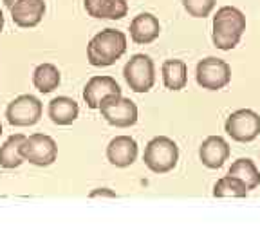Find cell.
I'll use <instances>...</instances> for the list:
<instances>
[{"instance_id": "obj_1", "label": "cell", "mask_w": 260, "mask_h": 244, "mask_svg": "<svg viewBox=\"0 0 260 244\" xmlns=\"http://www.w3.org/2000/svg\"><path fill=\"white\" fill-rule=\"evenodd\" d=\"M246 31V16L233 6H224L213 16V35L211 40L220 51H232Z\"/></svg>"}, {"instance_id": "obj_2", "label": "cell", "mask_w": 260, "mask_h": 244, "mask_svg": "<svg viewBox=\"0 0 260 244\" xmlns=\"http://www.w3.org/2000/svg\"><path fill=\"white\" fill-rule=\"evenodd\" d=\"M126 35L119 29H103L89 42L87 58L94 67L112 65L125 54Z\"/></svg>"}, {"instance_id": "obj_3", "label": "cell", "mask_w": 260, "mask_h": 244, "mask_svg": "<svg viewBox=\"0 0 260 244\" xmlns=\"http://www.w3.org/2000/svg\"><path fill=\"white\" fill-rule=\"evenodd\" d=\"M143 161L154 174H167L177 167L179 146L175 145L174 139L167 136H157L148 141Z\"/></svg>"}, {"instance_id": "obj_4", "label": "cell", "mask_w": 260, "mask_h": 244, "mask_svg": "<svg viewBox=\"0 0 260 244\" xmlns=\"http://www.w3.org/2000/svg\"><path fill=\"white\" fill-rule=\"evenodd\" d=\"M100 112L105 118L107 123L119 129H126V127L136 125L138 121V107L136 103L125 98L121 94H109L100 102Z\"/></svg>"}, {"instance_id": "obj_5", "label": "cell", "mask_w": 260, "mask_h": 244, "mask_svg": "<svg viewBox=\"0 0 260 244\" xmlns=\"http://www.w3.org/2000/svg\"><path fill=\"white\" fill-rule=\"evenodd\" d=\"M123 76L134 93H148L155 83L154 60L146 54H134L123 67Z\"/></svg>"}, {"instance_id": "obj_6", "label": "cell", "mask_w": 260, "mask_h": 244, "mask_svg": "<svg viewBox=\"0 0 260 244\" xmlns=\"http://www.w3.org/2000/svg\"><path fill=\"white\" fill-rule=\"evenodd\" d=\"M224 129L233 141L251 143L260 134V114L251 109H239L228 116Z\"/></svg>"}, {"instance_id": "obj_7", "label": "cell", "mask_w": 260, "mask_h": 244, "mask_svg": "<svg viewBox=\"0 0 260 244\" xmlns=\"http://www.w3.org/2000/svg\"><path fill=\"white\" fill-rule=\"evenodd\" d=\"M195 80L203 89L220 90L232 80V69L228 62L215 56H208L201 60L195 67Z\"/></svg>"}, {"instance_id": "obj_8", "label": "cell", "mask_w": 260, "mask_h": 244, "mask_svg": "<svg viewBox=\"0 0 260 244\" xmlns=\"http://www.w3.org/2000/svg\"><path fill=\"white\" fill-rule=\"evenodd\" d=\"M20 154L25 161L37 167H49L56 161L58 146L51 136L47 134H32L24 139L20 145Z\"/></svg>"}, {"instance_id": "obj_9", "label": "cell", "mask_w": 260, "mask_h": 244, "mask_svg": "<svg viewBox=\"0 0 260 244\" xmlns=\"http://www.w3.org/2000/svg\"><path fill=\"white\" fill-rule=\"evenodd\" d=\"M6 118L15 127H31L40 121L42 118V103L32 94H22L15 98L8 105Z\"/></svg>"}, {"instance_id": "obj_10", "label": "cell", "mask_w": 260, "mask_h": 244, "mask_svg": "<svg viewBox=\"0 0 260 244\" xmlns=\"http://www.w3.org/2000/svg\"><path fill=\"white\" fill-rule=\"evenodd\" d=\"M11 18L18 27H35L42 22L45 13L44 0H16L9 6Z\"/></svg>"}, {"instance_id": "obj_11", "label": "cell", "mask_w": 260, "mask_h": 244, "mask_svg": "<svg viewBox=\"0 0 260 244\" xmlns=\"http://www.w3.org/2000/svg\"><path fill=\"white\" fill-rule=\"evenodd\" d=\"M138 158V143L130 136H116L107 146V159L110 165L119 168L130 167Z\"/></svg>"}, {"instance_id": "obj_12", "label": "cell", "mask_w": 260, "mask_h": 244, "mask_svg": "<svg viewBox=\"0 0 260 244\" xmlns=\"http://www.w3.org/2000/svg\"><path fill=\"white\" fill-rule=\"evenodd\" d=\"M199 158L204 167L211 168V170H217L230 158V145L220 136H210L199 146Z\"/></svg>"}, {"instance_id": "obj_13", "label": "cell", "mask_w": 260, "mask_h": 244, "mask_svg": "<svg viewBox=\"0 0 260 244\" xmlns=\"http://www.w3.org/2000/svg\"><path fill=\"white\" fill-rule=\"evenodd\" d=\"M109 94H121V87L112 76H92L83 89V100L89 109H98L100 102Z\"/></svg>"}, {"instance_id": "obj_14", "label": "cell", "mask_w": 260, "mask_h": 244, "mask_svg": "<svg viewBox=\"0 0 260 244\" xmlns=\"http://www.w3.org/2000/svg\"><path fill=\"white\" fill-rule=\"evenodd\" d=\"M159 33L161 24L152 13H141L130 22V38L138 45L152 44L155 38H159Z\"/></svg>"}, {"instance_id": "obj_15", "label": "cell", "mask_w": 260, "mask_h": 244, "mask_svg": "<svg viewBox=\"0 0 260 244\" xmlns=\"http://www.w3.org/2000/svg\"><path fill=\"white\" fill-rule=\"evenodd\" d=\"M85 9L94 18L121 20L128 13V4L125 0H85Z\"/></svg>"}, {"instance_id": "obj_16", "label": "cell", "mask_w": 260, "mask_h": 244, "mask_svg": "<svg viewBox=\"0 0 260 244\" xmlns=\"http://www.w3.org/2000/svg\"><path fill=\"white\" fill-rule=\"evenodd\" d=\"M80 114V107L69 96H58L49 103V118L56 125H71Z\"/></svg>"}, {"instance_id": "obj_17", "label": "cell", "mask_w": 260, "mask_h": 244, "mask_svg": "<svg viewBox=\"0 0 260 244\" xmlns=\"http://www.w3.org/2000/svg\"><path fill=\"white\" fill-rule=\"evenodd\" d=\"M162 83L170 90H181L188 83V67L183 60H167L162 64Z\"/></svg>"}, {"instance_id": "obj_18", "label": "cell", "mask_w": 260, "mask_h": 244, "mask_svg": "<svg viewBox=\"0 0 260 244\" xmlns=\"http://www.w3.org/2000/svg\"><path fill=\"white\" fill-rule=\"evenodd\" d=\"M228 174L233 177L240 179L248 190H255L260 185V172L256 168L255 161L249 158H239L237 161H233V165L230 167Z\"/></svg>"}, {"instance_id": "obj_19", "label": "cell", "mask_w": 260, "mask_h": 244, "mask_svg": "<svg viewBox=\"0 0 260 244\" xmlns=\"http://www.w3.org/2000/svg\"><path fill=\"white\" fill-rule=\"evenodd\" d=\"M60 71H58L56 65L53 64H42L38 65L35 73H32V83L40 93L47 94L53 93L54 89H58L60 85Z\"/></svg>"}, {"instance_id": "obj_20", "label": "cell", "mask_w": 260, "mask_h": 244, "mask_svg": "<svg viewBox=\"0 0 260 244\" xmlns=\"http://www.w3.org/2000/svg\"><path fill=\"white\" fill-rule=\"evenodd\" d=\"M24 134H13L8 138V141L0 146V167L4 168H16L24 163V158L20 154V145L24 143Z\"/></svg>"}, {"instance_id": "obj_21", "label": "cell", "mask_w": 260, "mask_h": 244, "mask_svg": "<svg viewBox=\"0 0 260 244\" xmlns=\"http://www.w3.org/2000/svg\"><path fill=\"white\" fill-rule=\"evenodd\" d=\"M248 188L240 179L233 177V175H224L219 179L213 187V197H246L248 195Z\"/></svg>"}, {"instance_id": "obj_22", "label": "cell", "mask_w": 260, "mask_h": 244, "mask_svg": "<svg viewBox=\"0 0 260 244\" xmlns=\"http://www.w3.org/2000/svg\"><path fill=\"white\" fill-rule=\"evenodd\" d=\"M215 4V0H183L184 9L195 18H206L213 11Z\"/></svg>"}, {"instance_id": "obj_23", "label": "cell", "mask_w": 260, "mask_h": 244, "mask_svg": "<svg viewBox=\"0 0 260 244\" xmlns=\"http://www.w3.org/2000/svg\"><path fill=\"white\" fill-rule=\"evenodd\" d=\"M98 195H109V197H116V194H114V192H110L109 188H100V190L92 192V194H90V197H98Z\"/></svg>"}, {"instance_id": "obj_24", "label": "cell", "mask_w": 260, "mask_h": 244, "mask_svg": "<svg viewBox=\"0 0 260 244\" xmlns=\"http://www.w3.org/2000/svg\"><path fill=\"white\" fill-rule=\"evenodd\" d=\"M4 27V15H2V9H0V31Z\"/></svg>"}, {"instance_id": "obj_25", "label": "cell", "mask_w": 260, "mask_h": 244, "mask_svg": "<svg viewBox=\"0 0 260 244\" xmlns=\"http://www.w3.org/2000/svg\"><path fill=\"white\" fill-rule=\"evenodd\" d=\"M13 2H16V0H4V4H6V6H8V8H9V6H11V4H13Z\"/></svg>"}, {"instance_id": "obj_26", "label": "cell", "mask_w": 260, "mask_h": 244, "mask_svg": "<svg viewBox=\"0 0 260 244\" xmlns=\"http://www.w3.org/2000/svg\"><path fill=\"white\" fill-rule=\"evenodd\" d=\"M0 134H2V125H0Z\"/></svg>"}]
</instances>
